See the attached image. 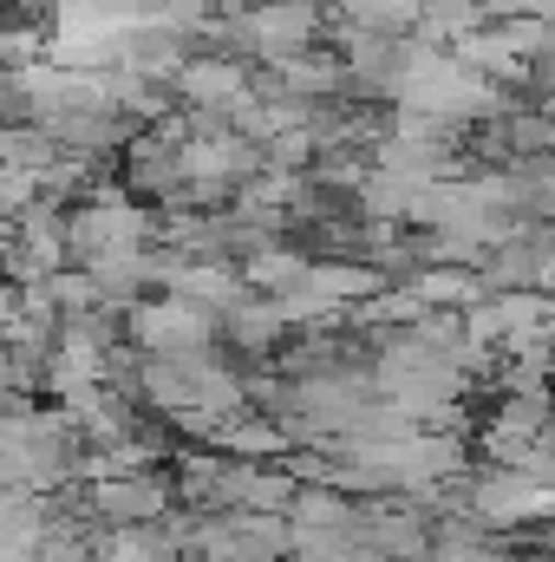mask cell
Instances as JSON below:
<instances>
[{
    "instance_id": "cell-2",
    "label": "cell",
    "mask_w": 555,
    "mask_h": 562,
    "mask_svg": "<svg viewBox=\"0 0 555 562\" xmlns=\"http://www.w3.org/2000/svg\"><path fill=\"white\" fill-rule=\"evenodd\" d=\"M99 510H105L112 524H144V517L163 510V491H157L150 477H105V484H99Z\"/></svg>"
},
{
    "instance_id": "cell-1",
    "label": "cell",
    "mask_w": 555,
    "mask_h": 562,
    "mask_svg": "<svg viewBox=\"0 0 555 562\" xmlns=\"http://www.w3.org/2000/svg\"><path fill=\"white\" fill-rule=\"evenodd\" d=\"M138 340L150 353H163V360H183V353H203L209 347V334H216V321L203 314V307H190V301H163V307H138Z\"/></svg>"
},
{
    "instance_id": "cell-3",
    "label": "cell",
    "mask_w": 555,
    "mask_h": 562,
    "mask_svg": "<svg viewBox=\"0 0 555 562\" xmlns=\"http://www.w3.org/2000/svg\"><path fill=\"white\" fill-rule=\"evenodd\" d=\"M26 203H39V170H20L0 157V216H20Z\"/></svg>"
}]
</instances>
